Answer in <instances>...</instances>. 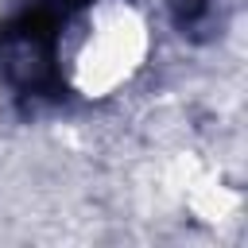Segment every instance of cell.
I'll list each match as a JSON object with an SVG mask.
<instances>
[{"mask_svg": "<svg viewBox=\"0 0 248 248\" xmlns=\"http://www.w3.org/2000/svg\"><path fill=\"white\" fill-rule=\"evenodd\" d=\"M209 4H213V0H170L174 19H178L182 27H194L198 19H205V16H209Z\"/></svg>", "mask_w": 248, "mask_h": 248, "instance_id": "cell-1", "label": "cell"}]
</instances>
